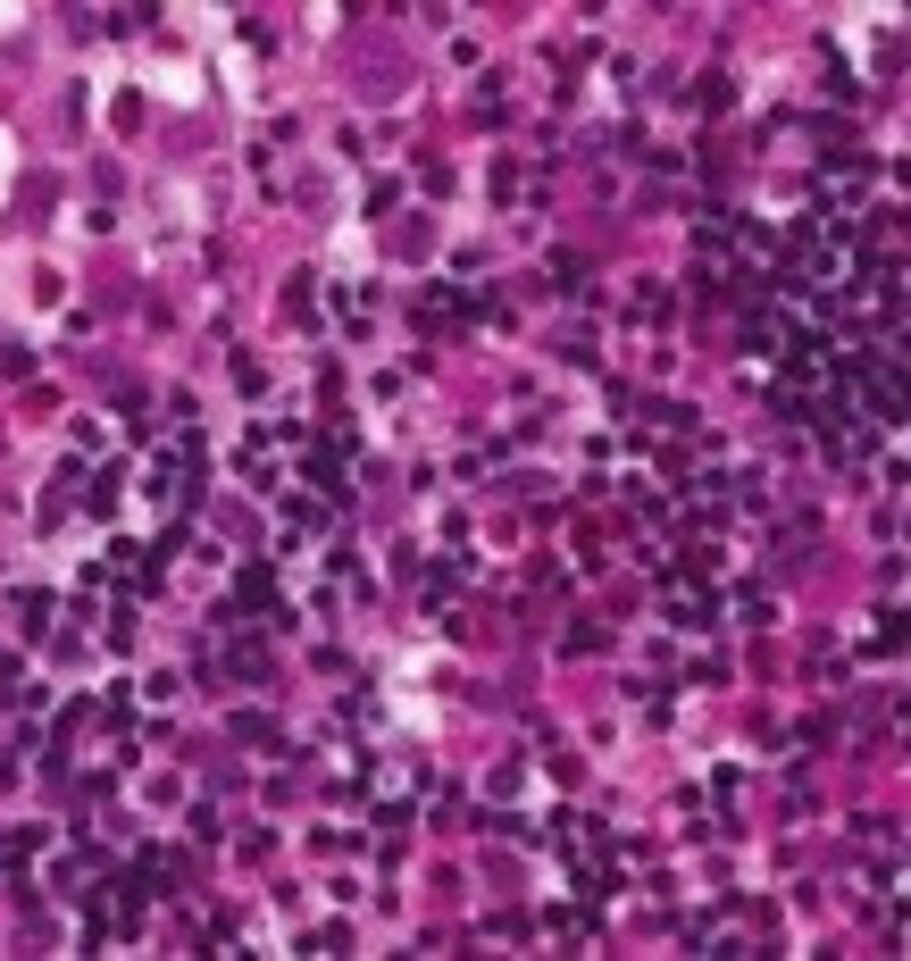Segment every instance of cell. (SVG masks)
<instances>
[{
    "instance_id": "6da1fadb",
    "label": "cell",
    "mask_w": 911,
    "mask_h": 961,
    "mask_svg": "<svg viewBox=\"0 0 911 961\" xmlns=\"http://www.w3.org/2000/svg\"><path fill=\"white\" fill-rule=\"evenodd\" d=\"M744 335H753V351H761V360H769V351H778V343H786V326H778V318H769V310H753V326H744Z\"/></svg>"
}]
</instances>
